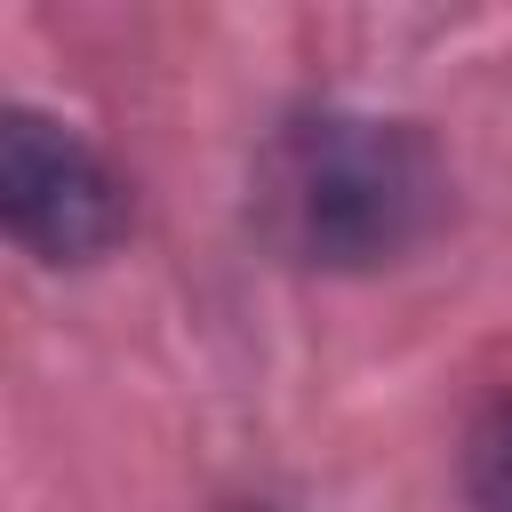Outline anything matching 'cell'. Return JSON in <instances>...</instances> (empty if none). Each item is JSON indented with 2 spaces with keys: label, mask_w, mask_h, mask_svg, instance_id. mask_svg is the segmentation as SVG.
Instances as JSON below:
<instances>
[{
  "label": "cell",
  "mask_w": 512,
  "mask_h": 512,
  "mask_svg": "<svg viewBox=\"0 0 512 512\" xmlns=\"http://www.w3.org/2000/svg\"><path fill=\"white\" fill-rule=\"evenodd\" d=\"M464 504L472 512H512V400H496L464 440Z\"/></svg>",
  "instance_id": "obj_3"
},
{
  "label": "cell",
  "mask_w": 512,
  "mask_h": 512,
  "mask_svg": "<svg viewBox=\"0 0 512 512\" xmlns=\"http://www.w3.org/2000/svg\"><path fill=\"white\" fill-rule=\"evenodd\" d=\"M0 216L40 264H96L128 240V184L88 136L16 104L0 120Z\"/></svg>",
  "instance_id": "obj_2"
},
{
  "label": "cell",
  "mask_w": 512,
  "mask_h": 512,
  "mask_svg": "<svg viewBox=\"0 0 512 512\" xmlns=\"http://www.w3.org/2000/svg\"><path fill=\"white\" fill-rule=\"evenodd\" d=\"M224 512H280V504H224Z\"/></svg>",
  "instance_id": "obj_4"
},
{
  "label": "cell",
  "mask_w": 512,
  "mask_h": 512,
  "mask_svg": "<svg viewBox=\"0 0 512 512\" xmlns=\"http://www.w3.org/2000/svg\"><path fill=\"white\" fill-rule=\"evenodd\" d=\"M264 216L296 264L376 272L448 224V160L416 120L312 104L264 152Z\"/></svg>",
  "instance_id": "obj_1"
}]
</instances>
